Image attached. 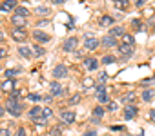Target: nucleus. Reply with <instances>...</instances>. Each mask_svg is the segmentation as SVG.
Instances as JSON below:
<instances>
[{"mask_svg": "<svg viewBox=\"0 0 155 136\" xmlns=\"http://www.w3.org/2000/svg\"><path fill=\"white\" fill-rule=\"evenodd\" d=\"M6 111H8L11 116L18 118V116L22 114V111H24V105H22L18 100H11V98H8V104H6Z\"/></svg>", "mask_w": 155, "mask_h": 136, "instance_id": "nucleus-1", "label": "nucleus"}, {"mask_svg": "<svg viewBox=\"0 0 155 136\" xmlns=\"http://www.w3.org/2000/svg\"><path fill=\"white\" fill-rule=\"evenodd\" d=\"M11 38H13L15 42L22 44V42L28 40V31H26V29H17V27H13V29H11Z\"/></svg>", "mask_w": 155, "mask_h": 136, "instance_id": "nucleus-2", "label": "nucleus"}, {"mask_svg": "<svg viewBox=\"0 0 155 136\" xmlns=\"http://www.w3.org/2000/svg\"><path fill=\"white\" fill-rule=\"evenodd\" d=\"M31 36H33V40H35V42H37L38 45H40V44H48V42L51 40V36H49L48 33H44V31H40V29H37V31H33V35H31Z\"/></svg>", "mask_w": 155, "mask_h": 136, "instance_id": "nucleus-3", "label": "nucleus"}, {"mask_svg": "<svg viewBox=\"0 0 155 136\" xmlns=\"http://www.w3.org/2000/svg\"><path fill=\"white\" fill-rule=\"evenodd\" d=\"M17 8H18L17 0H4V2H0V11H4V13H11Z\"/></svg>", "mask_w": 155, "mask_h": 136, "instance_id": "nucleus-4", "label": "nucleus"}, {"mask_svg": "<svg viewBox=\"0 0 155 136\" xmlns=\"http://www.w3.org/2000/svg\"><path fill=\"white\" fill-rule=\"evenodd\" d=\"M69 75V69L64 65V63H60V65H55L53 67V76L55 78H66Z\"/></svg>", "mask_w": 155, "mask_h": 136, "instance_id": "nucleus-5", "label": "nucleus"}, {"mask_svg": "<svg viewBox=\"0 0 155 136\" xmlns=\"http://www.w3.org/2000/svg\"><path fill=\"white\" fill-rule=\"evenodd\" d=\"M77 45H79V38L69 36L68 40H64V44H62V49H64V51H75V49H77Z\"/></svg>", "mask_w": 155, "mask_h": 136, "instance_id": "nucleus-6", "label": "nucleus"}, {"mask_svg": "<svg viewBox=\"0 0 155 136\" xmlns=\"http://www.w3.org/2000/svg\"><path fill=\"white\" fill-rule=\"evenodd\" d=\"M11 22H13V26L17 29H26V26H28V18L26 17H18V15H13Z\"/></svg>", "mask_w": 155, "mask_h": 136, "instance_id": "nucleus-7", "label": "nucleus"}, {"mask_svg": "<svg viewBox=\"0 0 155 136\" xmlns=\"http://www.w3.org/2000/svg\"><path fill=\"white\" fill-rule=\"evenodd\" d=\"M108 35L113 36V38H122L126 35V29H124V26H113V27H110V33Z\"/></svg>", "mask_w": 155, "mask_h": 136, "instance_id": "nucleus-8", "label": "nucleus"}, {"mask_svg": "<svg viewBox=\"0 0 155 136\" xmlns=\"http://www.w3.org/2000/svg\"><path fill=\"white\" fill-rule=\"evenodd\" d=\"M84 69H88V71H97L99 69V60H95V58H84Z\"/></svg>", "mask_w": 155, "mask_h": 136, "instance_id": "nucleus-9", "label": "nucleus"}, {"mask_svg": "<svg viewBox=\"0 0 155 136\" xmlns=\"http://www.w3.org/2000/svg\"><path fill=\"white\" fill-rule=\"evenodd\" d=\"M42 113H44V109H40V105H35V107H31L29 109V118L33 120V122H37V120H40L42 118Z\"/></svg>", "mask_w": 155, "mask_h": 136, "instance_id": "nucleus-10", "label": "nucleus"}, {"mask_svg": "<svg viewBox=\"0 0 155 136\" xmlns=\"http://www.w3.org/2000/svg\"><path fill=\"white\" fill-rule=\"evenodd\" d=\"M60 120H62L64 123H73V122H75V113L69 111V109L60 111Z\"/></svg>", "mask_w": 155, "mask_h": 136, "instance_id": "nucleus-11", "label": "nucleus"}, {"mask_svg": "<svg viewBox=\"0 0 155 136\" xmlns=\"http://www.w3.org/2000/svg\"><path fill=\"white\" fill-rule=\"evenodd\" d=\"M99 44H101V40H97V38H93V36H88V38L84 40V47H86V49H90V51L97 49V47H99Z\"/></svg>", "mask_w": 155, "mask_h": 136, "instance_id": "nucleus-12", "label": "nucleus"}, {"mask_svg": "<svg viewBox=\"0 0 155 136\" xmlns=\"http://www.w3.org/2000/svg\"><path fill=\"white\" fill-rule=\"evenodd\" d=\"M137 116V107L135 105H126V109H124V118L126 120H133Z\"/></svg>", "mask_w": 155, "mask_h": 136, "instance_id": "nucleus-13", "label": "nucleus"}, {"mask_svg": "<svg viewBox=\"0 0 155 136\" xmlns=\"http://www.w3.org/2000/svg\"><path fill=\"white\" fill-rule=\"evenodd\" d=\"M15 84H17L15 80H6L4 84H0V89H2V91H6V93H9V94H11V93L15 91Z\"/></svg>", "mask_w": 155, "mask_h": 136, "instance_id": "nucleus-14", "label": "nucleus"}, {"mask_svg": "<svg viewBox=\"0 0 155 136\" xmlns=\"http://www.w3.org/2000/svg\"><path fill=\"white\" fill-rule=\"evenodd\" d=\"M113 17H110V15H102L101 17V20H99V26H104V27H113Z\"/></svg>", "mask_w": 155, "mask_h": 136, "instance_id": "nucleus-15", "label": "nucleus"}, {"mask_svg": "<svg viewBox=\"0 0 155 136\" xmlns=\"http://www.w3.org/2000/svg\"><path fill=\"white\" fill-rule=\"evenodd\" d=\"M119 53L130 58V56L133 54V45H128V44H120V45H119Z\"/></svg>", "mask_w": 155, "mask_h": 136, "instance_id": "nucleus-16", "label": "nucleus"}, {"mask_svg": "<svg viewBox=\"0 0 155 136\" xmlns=\"http://www.w3.org/2000/svg\"><path fill=\"white\" fill-rule=\"evenodd\" d=\"M49 93H51V96H60L64 91H62V85H60L58 82H53V84L49 85Z\"/></svg>", "mask_w": 155, "mask_h": 136, "instance_id": "nucleus-17", "label": "nucleus"}, {"mask_svg": "<svg viewBox=\"0 0 155 136\" xmlns=\"http://www.w3.org/2000/svg\"><path fill=\"white\" fill-rule=\"evenodd\" d=\"M101 44H102L104 47H115V45H119V44H117V38H113V36H110V35L104 36V38L101 40Z\"/></svg>", "mask_w": 155, "mask_h": 136, "instance_id": "nucleus-18", "label": "nucleus"}, {"mask_svg": "<svg viewBox=\"0 0 155 136\" xmlns=\"http://www.w3.org/2000/svg\"><path fill=\"white\" fill-rule=\"evenodd\" d=\"M31 53H33V49H29L28 45H18V54H20V56H24V58H31V56H33Z\"/></svg>", "mask_w": 155, "mask_h": 136, "instance_id": "nucleus-19", "label": "nucleus"}, {"mask_svg": "<svg viewBox=\"0 0 155 136\" xmlns=\"http://www.w3.org/2000/svg\"><path fill=\"white\" fill-rule=\"evenodd\" d=\"M153 96H155V93H153L151 89L142 91V102H151V100H153Z\"/></svg>", "mask_w": 155, "mask_h": 136, "instance_id": "nucleus-20", "label": "nucleus"}, {"mask_svg": "<svg viewBox=\"0 0 155 136\" xmlns=\"http://www.w3.org/2000/svg\"><path fill=\"white\" fill-rule=\"evenodd\" d=\"M113 4H115V8H119V9H128L130 0H113Z\"/></svg>", "mask_w": 155, "mask_h": 136, "instance_id": "nucleus-21", "label": "nucleus"}, {"mask_svg": "<svg viewBox=\"0 0 155 136\" xmlns=\"http://www.w3.org/2000/svg\"><path fill=\"white\" fill-rule=\"evenodd\" d=\"M104 116V109L101 107V105H97L95 109H93V118H97V120H101Z\"/></svg>", "mask_w": 155, "mask_h": 136, "instance_id": "nucleus-22", "label": "nucleus"}, {"mask_svg": "<svg viewBox=\"0 0 155 136\" xmlns=\"http://www.w3.org/2000/svg\"><path fill=\"white\" fill-rule=\"evenodd\" d=\"M28 13H29L28 8H22V6H18V8L15 9V15H18V17H26V18H28Z\"/></svg>", "mask_w": 155, "mask_h": 136, "instance_id": "nucleus-23", "label": "nucleus"}, {"mask_svg": "<svg viewBox=\"0 0 155 136\" xmlns=\"http://www.w3.org/2000/svg\"><path fill=\"white\" fill-rule=\"evenodd\" d=\"M33 53H35V56H44V54H46V49H44L42 45L37 44V45L33 47Z\"/></svg>", "mask_w": 155, "mask_h": 136, "instance_id": "nucleus-24", "label": "nucleus"}, {"mask_svg": "<svg viewBox=\"0 0 155 136\" xmlns=\"http://www.w3.org/2000/svg\"><path fill=\"white\" fill-rule=\"evenodd\" d=\"M28 100H31L33 104H38L40 100H44V96H40V94H37V93H31V94H28Z\"/></svg>", "mask_w": 155, "mask_h": 136, "instance_id": "nucleus-25", "label": "nucleus"}, {"mask_svg": "<svg viewBox=\"0 0 155 136\" xmlns=\"http://www.w3.org/2000/svg\"><path fill=\"white\" fill-rule=\"evenodd\" d=\"M81 98H82L81 94H73V96L68 100V104H69V105H77V104H81Z\"/></svg>", "mask_w": 155, "mask_h": 136, "instance_id": "nucleus-26", "label": "nucleus"}, {"mask_svg": "<svg viewBox=\"0 0 155 136\" xmlns=\"http://www.w3.org/2000/svg\"><path fill=\"white\" fill-rule=\"evenodd\" d=\"M122 44H128V45H133V44H135V38H133L131 35H124V36H122Z\"/></svg>", "mask_w": 155, "mask_h": 136, "instance_id": "nucleus-27", "label": "nucleus"}, {"mask_svg": "<svg viewBox=\"0 0 155 136\" xmlns=\"http://www.w3.org/2000/svg\"><path fill=\"white\" fill-rule=\"evenodd\" d=\"M113 62H117V58H115V56H111V54L102 56V63H113Z\"/></svg>", "mask_w": 155, "mask_h": 136, "instance_id": "nucleus-28", "label": "nucleus"}, {"mask_svg": "<svg viewBox=\"0 0 155 136\" xmlns=\"http://www.w3.org/2000/svg\"><path fill=\"white\" fill-rule=\"evenodd\" d=\"M18 73H20V69H6V76L11 78V80H13V76L18 75Z\"/></svg>", "mask_w": 155, "mask_h": 136, "instance_id": "nucleus-29", "label": "nucleus"}, {"mask_svg": "<svg viewBox=\"0 0 155 136\" xmlns=\"http://www.w3.org/2000/svg\"><path fill=\"white\" fill-rule=\"evenodd\" d=\"M97 100H99V104H110V96L108 94H97Z\"/></svg>", "mask_w": 155, "mask_h": 136, "instance_id": "nucleus-30", "label": "nucleus"}, {"mask_svg": "<svg viewBox=\"0 0 155 136\" xmlns=\"http://www.w3.org/2000/svg\"><path fill=\"white\" fill-rule=\"evenodd\" d=\"M133 98H135V94H133V93H130V94L122 96V98H120V102H122V104H130V102H133Z\"/></svg>", "mask_w": 155, "mask_h": 136, "instance_id": "nucleus-31", "label": "nucleus"}, {"mask_svg": "<svg viewBox=\"0 0 155 136\" xmlns=\"http://www.w3.org/2000/svg\"><path fill=\"white\" fill-rule=\"evenodd\" d=\"M51 116H53V111H51L49 107H44V113H42V118H44V120H49Z\"/></svg>", "mask_w": 155, "mask_h": 136, "instance_id": "nucleus-32", "label": "nucleus"}, {"mask_svg": "<svg viewBox=\"0 0 155 136\" xmlns=\"http://www.w3.org/2000/svg\"><path fill=\"white\" fill-rule=\"evenodd\" d=\"M97 94H106V85L104 84H97Z\"/></svg>", "mask_w": 155, "mask_h": 136, "instance_id": "nucleus-33", "label": "nucleus"}, {"mask_svg": "<svg viewBox=\"0 0 155 136\" xmlns=\"http://www.w3.org/2000/svg\"><path fill=\"white\" fill-rule=\"evenodd\" d=\"M49 134H51V136H60V134H62V129H60V127H53V129L49 131Z\"/></svg>", "mask_w": 155, "mask_h": 136, "instance_id": "nucleus-34", "label": "nucleus"}, {"mask_svg": "<svg viewBox=\"0 0 155 136\" xmlns=\"http://www.w3.org/2000/svg\"><path fill=\"white\" fill-rule=\"evenodd\" d=\"M0 136H11V131L8 127H0Z\"/></svg>", "mask_w": 155, "mask_h": 136, "instance_id": "nucleus-35", "label": "nucleus"}, {"mask_svg": "<svg viewBox=\"0 0 155 136\" xmlns=\"http://www.w3.org/2000/svg\"><path fill=\"white\" fill-rule=\"evenodd\" d=\"M37 13H38V15H42V17H46V15H48V13H49V9H48V8H44V6H42V8H38V9H37Z\"/></svg>", "mask_w": 155, "mask_h": 136, "instance_id": "nucleus-36", "label": "nucleus"}, {"mask_svg": "<svg viewBox=\"0 0 155 136\" xmlns=\"http://www.w3.org/2000/svg\"><path fill=\"white\" fill-rule=\"evenodd\" d=\"M117 107H119V105H117L115 102H110V104H108V111H110V113H115Z\"/></svg>", "mask_w": 155, "mask_h": 136, "instance_id": "nucleus-37", "label": "nucleus"}, {"mask_svg": "<svg viewBox=\"0 0 155 136\" xmlns=\"http://www.w3.org/2000/svg\"><path fill=\"white\" fill-rule=\"evenodd\" d=\"M82 85H84V87H86V89H90V87H91V85H93V80H91V78H86V80H84V82H82Z\"/></svg>", "mask_w": 155, "mask_h": 136, "instance_id": "nucleus-38", "label": "nucleus"}, {"mask_svg": "<svg viewBox=\"0 0 155 136\" xmlns=\"http://www.w3.org/2000/svg\"><path fill=\"white\" fill-rule=\"evenodd\" d=\"M17 136H28V132H26V127H18V131H17Z\"/></svg>", "mask_w": 155, "mask_h": 136, "instance_id": "nucleus-39", "label": "nucleus"}, {"mask_svg": "<svg viewBox=\"0 0 155 136\" xmlns=\"http://www.w3.org/2000/svg\"><path fill=\"white\" fill-rule=\"evenodd\" d=\"M131 26H133L135 29H140V20H137V18H135V20H131Z\"/></svg>", "mask_w": 155, "mask_h": 136, "instance_id": "nucleus-40", "label": "nucleus"}, {"mask_svg": "<svg viewBox=\"0 0 155 136\" xmlns=\"http://www.w3.org/2000/svg\"><path fill=\"white\" fill-rule=\"evenodd\" d=\"M106 82V73H101L99 75V84H104Z\"/></svg>", "mask_w": 155, "mask_h": 136, "instance_id": "nucleus-41", "label": "nucleus"}, {"mask_svg": "<svg viewBox=\"0 0 155 136\" xmlns=\"http://www.w3.org/2000/svg\"><path fill=\"white\" fill-rule=\"evenodd\" d=\"M8 56V51H6V47H0V58H6Z\"/></svg>", "mask_w": 155, "mask_h": 136, "instance_id": "nucleus-42", "label": "nucleus"}, {"mask_svg": "<svg viewBox=\"0 0 155 136\" xmlns=\"http://www.w3.org/2000/svg\"><path fill=\"white\" fill-rule=\"evenodd\" d=\"M48 24H49L48 20H38V22H37V26H38V27H44V26H48Z\"/></svg>", "mask_w": 155, "mask_h": 136, "instance_id": "nucleus-43", "label": "nucleus"}, {"mask_svg": "<svg viewBox=\"0 0 155 136\" xmlns=\"http://www.w3.org/2000/svg\"><path fill=\"white\" fill-rule=\"evenodd\" d=\"M144 4H146V0H135V6L137 8H142Z\"/></svg>", "mask_w": 155, "mask_h": 136, "instance_id": "nucleus-44", "label": "nucleus"}, {"mask_svg": "<svg viewBox=\"0 0 155 136\" xmlns=\"http://www.w3.org/2000/svg\"><path fill=\"white\" fill-rule=\"evenodd\" d=\"M110 129H111V131H122V125H111Z\"/></svg>", "mask_w": 155, "mask_h": 136, "instance_id": "nucleus-45", "label": "nucleus"}, {"mask_svg": "<svg viewBox=\"0 0 155 136\" xmlns=\"http://www.w3.org/2000/svg\"><path fill=\"white\" fill-rule=\"evenodd\" d=\"M82 136H97V132H95V131H88V132H84Z\"/></svg>", "mask_w": 155, "mask_h": 136, "instance_id": "nucleus-46", "label": "nucleus"}, {"mask_svg": "<svg viewBox=\"0 0 155 136\" xmlns=\"http://www.w3.org/2000/svg\"><path fill=\"white\" fill-rule=\"evenodd\" d=\"M51 2H53V4H57V6H62L66 0H51Z\"/></svg>", "mask_w": 155, "mask_h": 136, "instance_id": "nucleus-47", "label": "nucleus"}, {"mask_svg": "<svg viewBox=\"0 0 155 136\" xmlns=\"http://www.w3.org/2000/svg\"><path fill=\"white\" fill-rule=\"evenodd\" d=\"M150 118L155 122V109H151V111H150Z\"/></svg>", "mask_w": 155, "mask_h": 136, "instance_id": "nucleus-48", "label": "nucleus"}, {"mask_svg": "<svg viewBox=\"0 0 155 136\" xmlns=\"http://www.w3.org/2000/svg\"><path fill=\"white\" fill-rule=\"evenodd\" d=\"M44 102H46V104H49V102H51V94H48V96H44Z\"/></svg>", "mask_w": 155, "mask_h": 136, "instance_id": "nucleus-49", "label": "nucleus"}, {"mask_svg": "<svg viewBox=\"0 0 155 136\" xmlns=\"http://www.w3.org/2000/svg\"><path fill=\"white\" fill-rule=\"evenodd\" d=\"M2 40H4V33H2V31H0V42H2Z\"/></svg>", "mask_w": 155, "mask_h": 136, "instance_id": "nucleus-50", "label": "nucleus"}, {"mask_svg": "<svg viewBox=\"0 0 155 136\" xmlns=\"http://www.w3.org/2000/svg\"><path fill=\"white\" fill-rule=\"evenodd\" d=\"M4 113H6V111H4V109H2V107H0V116H2V114H4Z\"/></svg>", "mask_w": 155, "mask_h": 136, "instance_id": "nucleus-51", "label": "nucleus"}]
</instances>
